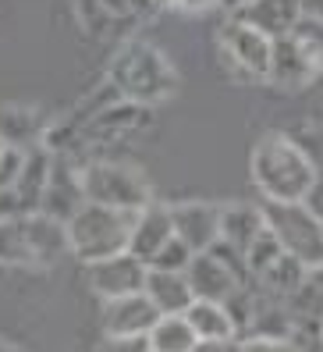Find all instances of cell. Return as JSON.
I'll return each mask as SVG.
<instances>
[{
    "mask_svg": "<svg viewBox=\"0 0 323 352\" xmlns=\"http://www.w3.org/2000/svg\"><path fill=\"white\" fill-rule=\"evenodd\" d=\"M252 182L263 199H277V203H302L309 199V192L316 189L320 171L313 157L298 146V142L285 132H267L263 139L252 146Z\"/></svg>",
    "mask_w": 323,
    "mask_h": 352,
    "instance_id": "obj_1",
    "label": "cell"
},
{
    "mask_svg": "<svg viewBox=\"0 0 323 352\" xmlns=\"http://www.w3.org/2000/svg\"><path fill=\"white\" fill-rule=\"evenodd\" d=\"M107 78L117 86L121 96L128 103H139V107H156L178 89V75L171 68V60L153 43H143V39H128L114 54Z\"/></svg>",
    "mask_w": 323,
    "mask_h": 352,
    "instance_id": "obj_2",
    "label": "cell"
},
{
    "mask_svg": "<svg viewBox=\"0 0 323 352\" xmlns=\"http://www.w3.org/2000/svg\"><path fill=\"white\" fill-rule=\"evenodd\" d=\"M132 224H135V214L110 210V206H99V203H86L82 210L68 221L71 253L86 267L96 263V260L125 253L128 242H132Z\"/></svg>",
    "mask_w": 323,
    "mask_h": 352,
    "instance_id": "obj_3",
    "label": "cell"
},
{
    "mask_svg": "<svg viewBox=\"0 0 323 352\" xmlns=\"http://www.w3.org/2000/svg\"><path fill=\"white\" fill-rule=\"evenodd\" d=\"M263 214H267V228L280 242V250L295 256L298 263H306L309 271H323V224L306 199L302 203L263 199Z\"/></svg>",
    "mask_w": 323,
    "mask_h": 352,
    "instance_id": "obj_4",
    "label": "cell"
},
{
    "mask_svg": "<svg viewBox=\"0 0 323 352\" xmlns=\"http://www.w3.org/2000/svg\"><path fill=\"white\" fill-rule=\"evenodd\" d=\"M82 185H86V199L110 206V210H125L139 214L153 203V189L143 171L128 168V164H114V160H89L82 164Z\"/></svg>",
    "mask_w": 323,
    "mask_h": 352,
    "instance_id": "obj_5",
    "label": "cell"
},
{
    "mask_svg": "<svg viewBox=\"0 0 323 352\" xmlns=\"http://www.w3.org/2000/svg\"><path fill=\"white\" fill-rule=\"evenodd\" d=\"M270 54H274V39L267 32H259L246 22H231L220 32V60L246 82H267V72H270Z\"/></svg>",
    "mask_w": 323,
    "mask_h": 352,
    "instance_id": "obj_6",
    "label": "cell"
},
{
    "mask_svg": "<svg viewBox=\"0 0 323 352\" xmlns=\"http://www.w3.org/2000/svg\"><path fill=\"white\" fill-rule=\"evenodd\" d=\"M86 203L89 199H86V185H82V164L71 153H53V168H50V182H47L39 214H50L68 224Z\"/></svg>",
    "mask_w": 323,
    "mask_h": 352,
    "instance_id": "obj_7",
    "label": "cell"
},
{
    "mask_svg": "<svg viewBox=\"0 0 323 352\" xmlns=\"http://www.w3.org/2000/svg\"><path fill=\"white\" fill-rule=\"evenodd\" d=\"M146 274H149V263L139 260L132 250L89 263V285L96 288L99 299H121V296L143 292V288H146Z\"/></svg>",
    "mask_w": 323,
    "mask_h": 352,
    "instance_id": "obj_8",
    "label": "cell"
},
{
    "mask_svg": "<svg viewBox=\"0 0 323 352\" xmlns=\"http://www.w3.org/2000/svg\"><path fill=\"white\" fill-rule=\"evenodd\" d=\"M316 75H320V68L309 60V54L302 50V43H298L291 32L274 39L270 72H267V82H270V86L285 89V93H302Z\"/></svg>",
    "mask_w": 323,
    "mask_h": 352,
    "instance_id": "obj_9",
    "label": "cell"
},
{
    "mask_svg": "<svg viewBox=\"0 0 323 352\" xmlns=\"http://www.w3.org/2000/svg\"><path fill=\"white\" fill-rule=\"evenodd\" d=\"M146 111L149 107H139V103H128V100L110 103L107 111H99L89 125L82 129L78 150H86V146H107V142H117V139L132 135L135 129L146 125Z\"/></svg>",
    "mask_w": 323,
    "mask_h": 352,
    "instance_id": "obj_10",
    "label": "cell"
},
{
    "mask_svg": "<svg viewBox=\"0 0 323 352\" xmlns=\"http://www.w3.org/2000/svg\"><path fill=\"white\" fill-rule=\"evenodd\" d=\"M185 278H189V285H192L195 299H210V302H228L241 285H249V281H241L231 267L220 260L217 253H210V250L192 256Z\"/></svg>",
    "mask_w": 323,
    "mask_h": 352,
    "instance_id": "obj_11",
    "label": "cell"
},
{
    "mask_svg": "<svg viewBox=\"0 0 323 352\" xmlns=\"http://www.w3.org/2000/svg\"><path fill=\"white\" fill-rule=\"evenodd\" d=\"M171 221H174V235L192 253H206L220 239V206L213 203H178L171 206Z\"/></svg>",
    "mask_w": 323,
    "mask_h": 352,
    "instance_id": "obj_12",
    "label": "cell"
},
{
    "mask_svg": "<svg viewBox=\"0 0 323 352\" xmlns=\"http://www.w3.org/2000/svg\"><path fill=\"white\" fill-rule=\"evenodd\" d=\"M164 317L146 292L104 299V331L107 335H149L156 320Z\"/></svg>",
    "mask_w": 323,
    "mask_h": 352,
    "instance_id": "obj_13",
    "label": "cell"
},
{
    "mask_svg": "<svg viewBox=\"0 0 323 352\" xmlns=\"http://www.w3.org/2000/svg\"><path fill=\"white\" fill-rule=\"evenodd\" d=\"M231 18L277 39V36L295 32L298 18H302V0H249L238 11H231Z\"/></svg>",
    "mask_w": 323,
    "mask_h": 352,
    "instance_id": "obj_14",
    "label": "cell"
},
{
    "mask_svg": "<svg viewBox=\"0 0 323 352\" xmlns=\"http://www.w3.org/2000/svg\"><path fill=\"white\" fill-rule=\"evenodd\" d=\"M25 235H29V250H32V267H53L64 260V253H71L68 224L50 214H29Z\"/></svg>",
    "mask_w": 323,
    "mask_h": 352,
    "instance_id": "obj_15",
    "label": "cell"
},
{
    "mask_svg": "<svg viewBox=\"0 0 323 352\" xmlns=\"http://www.w3.org/2000/svg\"><path fill=\"white\" fill-rule=\"evenodd\" d=\"M174 239V221H171V206H160V203H149L146 210L135 214V224H132V242L128 250L139 256V260H153L164 245Z\"/></svg>",
    "mask_w": 323,
    "mask_h": 352,
    "instance_id": "obj_16",
    "label": "cell"
},
{
    "mask_svg": "<svg viewBox=\"0 0 323 352\" xmlns=\"http://www.w3.org/2000/svg\"><path fill=\"white\" fill-rule=\"evenodd\" d=\"M285 309L295 324V335L323 338V271H309L306 281L285 299Z\"/></svg>",
    "mask_w": 323,
    "mask_h": 352,
    "instance_id": "obj_17",
    "label": "cell"
},
{
    "mask_svg": "<svg viewBox=\"0 0 323 352\" xmlns=\"http://www.w3.org/2000/svg\"><path fill=\"white\" fill-rule=\"evenodd\" d=\"M263 228H267L263 203H228V206H220V242L235 245L238 253H246Z\"/></svg>",
    "mask_w": 323,
    "mask_h": 352,
    "instance_id": "obj_18",
    "label": "cell"
},
{
    "mask_svg": "<svg viewBox=\"0 0 323 352\" xmlns=\"http://www.w3.org/2000/svg\"><path fill=\"white\" fill-rule=\"evenodd\" d=\"M47 129H50V121L39 111H32V107H18V103L0 107V135H4V142L14 146V150L29 153L36 146H43Z\"/></svg>",
    "mask_w": 323,
    "mask_h": 352,
    "instance_id": "obj_19",
    "label": "cell"
},
{
    "mask_svg": "<svg viewBox=\"0 0 323 352\" xmlns=\"http://www.w3.org/2000/svg\"><path fill=\"white\" fill-rule=\"evenodd\" d=\"M143 292L153 299V306H156L164 317H171V314H185V309L195 302V292H192L189 278H185V274H178V271H156V267H149L146 288H143Z\"/></svg>",
    "mask_w": 323,
    "mask_h": 352,
    "instance_id": "obj_20",
    "label": "cell"
},
{
    "mask_svg": "<svg viewBox=\"0 0 323 352\" xmlns=\"http://www.w3.org/2000/svg\"><path fill=\"white\" fill-rule=\"evenodd\" d=\"M50 168H53V153L47 146H36L25 153V164H22V175L14 182V192L22 199V210L25 217L29 214H39L43 206V192H47V182H50Z\"/></svg>",
    "mask_w": 323,
    "mask_h": 352,
    "instance_id": "obj_21",
    "label": "cell"
},
{
    "mask_svg": "<svg viewBox=\"0 0 323 352\" xmlns=\"http://www.w3.org/2000/svg\"><path fill=\"white\" fill-rule=\"evenodd\" d=\"M306 274H309V267H306V263H298L295 256H288V253H285L280 260H274V263H270L267 271L259 274L252 285H256L263 296L285 302V299L295 292V288H298L302 281H306Z\"/></svg>",
    "mask_w": 323,
    "mask_h": 352,
    "instance_id": "obj_22",
    "label": "cell"
},
{
    "mask_svg": "<svg viewBox=\"0 0 323 352\" xmlns=\"http://www.w3.org/2000/svg\"><path fill=\"white\" fill-rule=\"evenodd\" d=\"M185 320L192 324L195 338H231V335H238L235 320H231V314H228L224 302L195 299V302L185 309Z\"/></svg>",
    "mask_w": 323,
    "mask_h": 352,
    "instance_id": "obj_23",
    "label": "cell"
},
{
    "mask_svg": "<svg viewBox=\"0 0 323 352\" xmlns=\"http://www.w3.org/2000/svg\"><path fill=\"white\" fill-rule=\"evenodd\" d=\"M149 342H153V352H192L199 338L192 324L185 320V314H171L156 320V327L149 331Z\"/></svg>",
    "mask_w": 323,
    "mask_h": 352,
    "instance_id": "obj_24",
    "label": "cell"
},
{
    "mask_svg": "<svg viewBox=\"0 0 323 352\" xmlns=\"http://www.w3.org/2000/svg\"><path fill=\"white\" fill-rule=\"evenodd\" d=\"M0 263H4V267H32L25 217L0 221Z\"/></svg>",
    "mask_w": 323,
    "mask_h": 352,
    "instance_id": "obj_25",
    "label": "cell"
},
{
    "mask_svg": "<svg viewBox=\"0 0 323 352\" xmlns=\"http://www.w3.org/2000/svg\"><path fill=\"white\" fill-rule=\"evenodd\" d=\"M285 256V250H280V242H277V235L270 232V228H263V232L256 235V242L246 250V260H249V271H252V281L267 271V267L274 263V260H280Z\"/></svg>",
    "mask_w": 323,
    "mask_h": 352,
    "instance_id": "obj_26",
    "label": "cell"
},
{
    "mask_svg": "<svg viewBox=\"0 0 323 352\" xmlns=\"http://www.w3.org/2000/svg\"><path fill=\"white\" fill-rule=\"evenodd\" d=\"M291 36L302 43V50L309 54L313 65L323 72V22H320V18H313V14H302Z\"/></svg>",
    "mask_w": 323,
    "mask_h": 352,
    "instance_id": "obj_27",
    "label": "cell"
},
{
    "mask_svg": "<svg viewBox=\"0 0 323 352\" xmlns=\"http://www.w3.org/2000/svg\"><path fill=\"white\" fill-rule=\"evenodd\" d=\"M192 256H195V253L174 235V239L164 245V250H160V253L149 260V267H156V271H178V274H185L189 263H192Z\"/></svg>",
    "mask_w": 323,
    "mask_h": 352,
    "instance_id": "obj_28",
    "label": "cell"
},
{
    "mask_svg": "<svg viewBox=\"0 0 323 352\" xmlns=\"http://www.w3.org/2000/svg\"><path fill=\"white\" fill-rule=\"evenodd\" d=\"M110 22H132V18H146L156 11V0H104Z\"/></svg>",
    "mask_w": 323,
    "mask_h": 352,
    "instance_id": "obj_29",
    "label": "cell"
},
{
    "mask_svg": "<svg viewBox=\"0 0 323 352\" xmlns=\"http://www.w3.org/2000/svg\"><path fill=\"white\" fill-rule=\"evenodd\" d=\"M22 164H25V150L8 146L0 153V189H14L18 175H22Z\"/></svg>",
    "mask_w": 323,
    "mask_h": 352,
    "instance_id": "obj_30",
    "label": "cell"
},
{
    "mask_svg": "<svg viewBox=\"0 0 323 352\" xmlns=\"http://www.w3.org/2000/svg\"><path fill=\"white\" fill-rule=\"evenodd\" d=\"M99 352H153L149 335H107Z\"/></svg>",
    "mask_w": 323,
    "mask_h": 352,
    "instance_id": "obj_31",
    "label": "cell"
},
{
    "mask_svg": "<svg viewBox=\"0 0 323 352\" xmlns=\"http://www.w3.org/2000/svg\"><path fill=\"white\" fill-rule=\"evenodd\" d=\"M241 352H298L295 338H241Z\"/></svg>",
    "mask_w": 323,
    "mask_h": 352,
    "instance_id": "obj_32",
    "label": "cell"
},
{
    "mask_svg": "<svg viewBox=\"0 0 323 352\" xmlns=\"http://www.w3.org/2000/svg\"><path fill=\"white\" fill-rule=\"evenodd\" d=\"M192 352H241V338L231 335V338H199Z\"/></svg>",
    "mask_w": 323,
    "mask_h": 352,
    "instance_id": "obj_33",
    "label": "cell"
},
{
    "mask_svg": "<svg viewBox=\"0 0 323 352\" xmlns=\"http://www.w3.org/2000/svg\"><path fill=\"white\" fill-rule=\"evenodd\" d=\"M14 217H25L22 199H18L14 189H0V221H14Z\"/></svg>",
    "mask_w": 323,
    "mask_h": 352,
    "instance_id": "obj_34",
    "label": "cell"
},
{
    "mask_svg": "<svg viewBox=\"0 0 323 352\" xmlns=\"http://www.w3.org/2000/svg\"><path fill=\"white\" fill-rule=\"evenodd\" d=\"M213 4H220V0H178L174 8H181V11H189V14H199V11H210Z\"/></svg>",
    "mask_w": 323,
    "mask_h": 352,
    "instance_id": "obj_35",
    "label": "cell"
},
{
    "mask_svg": "<svg viewBox=\"0 0 323 352\" xmlns=\"http://www.w3.org/2000/svg\"><path fill=\"white\" fill-rule=\"evenodd\" d=\"M309 206H313V214L320 217V224H323V175H320V182H316V189L309 192V199H306Z\"/></svg>",
    "mask_w": 323,
    "mask_h": 352,
    "instance_id": "obj_36",
    "label": "cell"
},
{
    "mask_svg": "<svg viewBox=\"0 0 323 352\" xmlns=\"http://www.w3.org/2000/svg\"><path fill=\"white\" fill-rule=\"evenodd\" d=\"M302 14H313L323 22V0H302Z\"/></svg>",
    "mask_w": 323,
    "mask_h": 352,
    "instance_id": "obj_37",
    "label": "cell"
},
{
    "mask_svg": "<svg viewBox=\"0 0 323 352\" xmlns=\"http://www.w3.org/2000/svg\"><path fill=\"white\" fill-rule=\"evenodd\" d=\"M220 4H228V8H231V11H238V8H241V4H249V0H220Z\"/></svg>",
    "mask_w": 323,
    "mask_h": 352,
    "instance_id": "obj_38",
    "label": "cell"
},
{
    "mask_svg": "<svg viewBox=\"0 0 323 352\" xmlns=\"http://www.w3.org/2000/svg\"><path fill=\"white\" fill-rule=\"evenodd\" d=\"M171 4H178V0H156V8H171Z\"/></svg>",
    "mask_w": 323,
    "mask_h": 352,
    "instance_id": "obj_39",
    "label": "cell"
},
{
    "mask_svg": "<svg viewBox=\"0 0 323 352\" xmlns=\"http://www.w3.org/2000/svg\"><path fill=\"white\" fill-rule=\"evenodd\" d=\"M0 352H14V349H11V345H4V342H0Z\"/></svg>",
    "mask_w": 323,
    "mask_h": 352,
    "instance_id": "obj_40",
    "label": "cell"
},
{
    "mask_svg": "<svg viewBox=\"0 0 323 352\" xmlns=\"http://www.w3.org/2000/svg\"><path fill=\"white\" fill-rule=\"evenodd\" d=\"M8 150V142H4V135H0V153H4Z\"/></svg>",
    "mask_w": 323,
    "mask_h": 352,
    "instance_id": "obj_41",
    "label": "cell"
}]
</instances>
